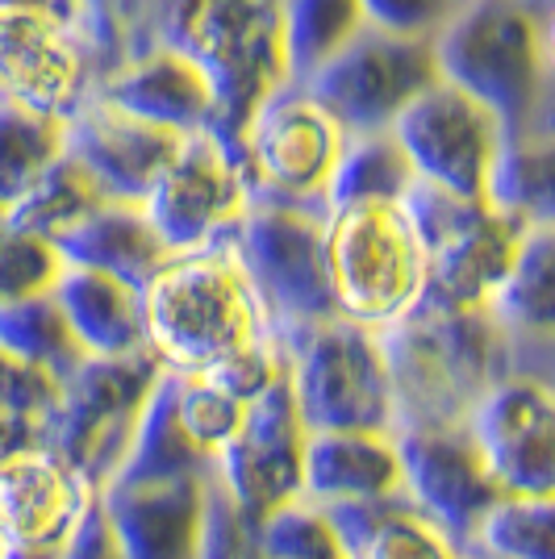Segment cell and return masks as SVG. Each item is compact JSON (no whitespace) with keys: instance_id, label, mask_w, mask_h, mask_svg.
<instances>
[{"instance_id":"obj_36","label":"cell","mask_w":555,"mask_h":559,"mask_svg":"<svg viewBox=\"0 0 555 559\" xmlns=\"http://www.w3.org/2000/svg\"><path fill=\"white\" fill-rule=\"evenodd\" d=\"M172 389H176V418L185 426V435L209 460H217V451L231 443L234 430L243 426L247 405L234 401L226 389H217L205 376H172Z\"/></svg>"},{"instance_id":"obj_28","label":"cell","mask_w":555,"mask_h":559,"mask_svg":"<svg viewBox=\"0 0 555 559\" xmlns=\"http://www.w3.org/2000/svg\"><path fill=\"white\" fill-rule=\"evenodd\" d=\"M0 350L13 364L47 376L55 384L75 376V368L88 359L80 350V343L71 338L68 322H63V313H59L50 293L0 305Z\"/></svg>"},{"instance_id":"obj_35","label":"cell","mask_w":555,"mask_h":559,"mask_svg":"<svg viewBox=\"0 0 555 559\" xmlns=\"http://www.w3.org/2000/svg\"><path fill=\"white\" fill-rule=\"evenodd\" d=\"M259 559H347L314 501H284L259 518Z\"/></svg>"},{"instance_id":"obj_19","label":"cell","mask_w":555,"mask_h":559,"mask_svg":"<svg viewBox=\"0 0 555 559\" xmlns=\"http://www.w3.org/2000/svg\"><path fill=\"white\" fill-rule=\"evenodd\" d=\"M96 506V492L43 447L0 455V543L4 551H59Z\"/></svg>"},{"instance_id":"obj_18","label":"cell","mask_w":555,"mask_h":559,"mask_svg":"<svg viewBox=\"0 0 555 559\" xmlns=\"http://www.w3.org/2000/svg\"><path fill=\"white\" fill-rule=\"evenodd\" d=\"M176 146H180L176 134L117 114L96 96H88L63 121V155L105 205L142 210L146 192L155 188L163 167L172 164Z\"/></svg>"},{"instance_id":"obj_32","label":"cell","mask_w":555,"mask_h":559,"mask_svg":"<svg viewBox=\"0 0 555 559\" xmlns=\"http://www.w3.org/2000/svg\"><path fill=\"white\" fill-rule=\"evenodd\" d=\"M63 159V121L22 105H0V210L22 201L29 188Z\"/></svg>"},{"instance_id":"obj_24","label":"cell","mask_w":555,"mask_h":559,"mask_svg":"<svg viewBox=\"0 0 555 559\" xmlns=\"http://www.w3.org/2000/svg\"><path fill=\"white\" fill-rule=\"evenodd\" d=\"M50 297L59 305L71 338L88 359H126L146 355V330H142L139 288H126L96 272L63 267Z\"/></svg>"},{"instance_id":"obj_3","label":"cell","mask_w":555,"mask_h":559,"mask_svg":"<svg viewBox=\"0 0 555 559\" xmlns=\"http://www.w3.org/2000/svg\"><path fill=\"white\" fill-rule=\"evenodd\" d=\"M430 47L442 84L476 100L506 142L547 134V25L527 0H468Z\"/></svg>"},{"instance_id":"obj_43","label":"cell","mask_w":555,"mask_h":559,"mask_svg":"<svg viewBox=\"0 0 555 559\" xmlns=\"http://www.w3.org/2000/svg\"><path fill=\"white\" fill-rule=\"evenodd\" d=\"M59 551H4V559H55Z\"/></svg>"},{"instance_id":"obj_27","label":"cell","mask_w":555,"mask_h":559,"mask_svg":"<svg viewBox=\"0 0 555 559\" xmlns=\"http://www.w3.org/2000/svg\"><path fill=\"white\" fill-rule=\"evenodd\" d=\"M364 29L359 0H280L284 88H302Z\"/></svg>"},{"instance_id":"obj_44","label":"cell","mask_w":555,"mask_h":559,"mask_svg":"<svg viewBox=\"0 0 555 559\" xmlns=\"http://www.w3.org/2000/svg\"><path fill=\"white\" fill-rule=\"evenodd\" d=\"M0 559H4V543H0Z\"/></svg>"},{"instance_id":"obj_11","label":"cell","mask_w":555,"mask_h":559,"mask_svg":"<svg viewBox=\"0 0 555 559\" xmlns=\"http://www.w3.org/2000/svg\"><path fill=\"white\" fill-rule=\"evenodd\" d=\"M343 130L305 100L297 88H280L247 121L238 164L251 185V201L326 213V188L343 155Z\"/></svg>"},{"instance_id":"obj_31","label":"cell","mask_w":555,"mask_h":559,"mask_svg":"<svg viewBox=\"0 0 555 559\" xmlns=\"http://www.w3.org/2000/svg\"><path fill=\"white\" fill-rule=\"evenodd\" d=\"M460 556L555 559V497H497Z\"/></svg>"},{"instance_id":"obj_13","label":"cell","mask_w":555,"mask_h":559,"mask_svg":"<svg viewBox=\"0 0 555 559\" xmlns=\"http://www.w3.org/2000/svg\"><path fill=\"white\" fill-rule=\"evenodd\" d=\"M501 497H555V396L547 376L509 372L463 418Z\"/></svg>"},{"instance_id":"obj_38","label":"cell","mask_w":555,"mask_h":559,"mask_svg":"<svg viewBox=\"0 0 555 559\" xmlns=\"http://www.w3.org/2000/svg\"><path fill=\"white\" fill-rule=\"evenodd\" d=\"M197 559H259V522L234 506L231 492L217 485L213 472H209L205 501H201Z\"/></svg>"},{"instance_id":"obj_39","label":"cell","mask_w":555,"mask_h":559,"mask_svg":"<svg viewBox=\"0 0 555 559\" xmlns=\"http://www.w3.org/2000/svg\"><path fill=\"white\" fill-rule=\"evenodd\" d=\"M463 4L468 0H359V13H364V25L380 34L435 43L463 13Z\"/></svg>"},{"instance_id":"obj_22","label":"cell","mask_w":555,"mask_h":559,"mask_svg":"<svg viewBox=\"0 0 555 559\" xmlns=\"http://www.w3.org/2000/svg\"><path fill=\"white\" fill-rule=\"evenodd\" d=\"M50 247L63 267L96 272L126 288H142L172 259L160 234L151 230L146 213L134 205H101L59 238H50Z\"/></svg>"},{"instance_id":"obj_26","label":"cell","mask_w":555,"mask_h":559,"mask_svg":"<svg viewBox=\"0 0 555 559\" xmlns=\"http://www.w3.org/2000/svg\"><path fill=\"white\" fill-rule=\"evenodd\" d=\"M488 318L509 338L518 343H547L555 322V234L552 226L527 230L518 255L509 263L506 280L497 284Z\"/></svg>"},{"instance_id":"obj_5","label":"cell","mask_w":555,"mask_h":559,"mask_svg":"<svg viewBox=\"0 0 555 559\" xmlns=\"http://www.w3.org/2000/svg\"><path fill=\"white\" fill-rule=\"evenodd\" d=\"M326 213L288 210L251 201L231 234V255L251 284L255 305L263 313L268 338L293 347L302 334L318 330L334 313V293L326 276Z\"/></svg>"},{"instance_id":"obj_4","label":"cell","mask_w":555,"mask_h":559,"mask_svg":"<svg viewBox=\"0 0 555 559\" xmlns=\"http://www.w3.org/2000/svg\"><path fill=\"white\" fill-rule=\"evenodd\" d=\"M160 47L205 75L217 105L213 139L238 159L247 121L284 88L280 0H163Z\"/></svg>"},{"instance_id":"obj_30","label":"cell","mask_w":555,"mask_h":559,"mask_svg":"<svg viewBox=\"0 0 555 559\" xmlns=\"http://www.w3.org/2000/svg\"><path fill=\"white\" fill-rule=\"evenodd\" d=\"M414 185V167L401 155L393 134H359V139L343 142V155H339L330 188H326V210L405 201V192Z\"/></svg>"},{"instance_id":"obj_17","label":"cell","mask_w":555,"mask_h":559,"mask_svg":"<svg viewBox=\"0 0 555 559\" xmlns=\"http://www.w3.org/2000/svg\"><path fill=\"white\" fill-rule=\"evenodd\" d=\"M305 426L288 393V376L276 380L268 393L247 405L243 426L213 460L217 485L231 492L238 510L259 522L284 501L302 497V460H305Z\"/></svg>"},{"instance_id":"obj_42","label":"cell","mask_w":555,"mask_h":559,"mask_svg":"<svg viewBox=\"0 0 555 559\" xmlns=\"http://www.w3.org/2000/svg\"><path fill=\"white\" fill-rule=\"evenodd\" d=\"M0 13H68L84 25L80 0H0Z\"/></svg>"},{"instance_id":"obj_9","label":"cell","mask_w":555,"mask_h":559,"mask_svg":"<svg viewBox=\"0 0 555 559\" xmlns=\"http://www.w3.org/2000/svg\"><path fill=\"white\" fill-rule=\"evenodd\" d=\"M160 376L163 368L151 355L84 359L75 376L59 384L43 451L63 460L101 497L114 485Z\"/></svg>"},{"instance_id":"obj_12","label":"cell","mask_w":555,"mask_h":559,"mask_svg":"<svg viewBox=\"0 0 555 559\" xmlns=\"http://www.w3.org/2000/svg\"><path fill=\"white\" fill-rule=\"evenodd\" d=\"M251 210V185L243 164L213 134L180 139L172 164L146 192L142 213L160 234L167 255H197L231 242L234 226Z\"/></svg>"},{"instance_id":"obj_15","label":"cell","mask_w":555,"mask_h":559,"mask_svg":"<svg viewBox=\"0 0 555 559\" xmlns=\"http://www.w3.org/2000/svg\"><path fill=\"white\" fill-rule=\"evenodd\" d=\"M389 134L414 167L417 185L460 201H485L488 171L506 146L501 126L442 80L397 117Z\"/></svg>"},{"instance_id":"obj_7","label":"cell","mask_w":555,"mask_h":559,"mask_svg":"<svg viewBox=\"0 0 555 559\" xmlns=\"http://www.w3.org/2000/svg\"><path fill=\"white\" fill-rule=\"evenodd\" d=\"M326 276L334 313L389 330L422 297V247L401 201L326 210Z\"/></svg>"},{"instance_id":"obj_25","label":"cell","mask_w":555,"mask_h":559,"mask_svg":"<svg viewBox=\"0 0 555 559\" xmlns=\"http://www.w3.org/2000/svg\"><path fill=\"white\" fill-rule=\"evenodd\" d=\"M213 472L201 447L185 435V426L176 418V389L172 376L163 372L155 393L146 401L139 418V430L130 439V451L117 467L114 485H167V480H205Z\"/></svg>"},{"instance_id":"obj_23","label":"cell","mask_w":555,"mask_h":559,"mask_svg":"<svg viewBox=\"0 0 555 559\" xmlns=\"http://www.w3.org/2000/svg\"><path fill=\"white\" fill-rule=\"evenodd\" d=\"M401 492L393 435H309L302 460V497L314 506H347Z\"/></svg>"},{"instance_id":"obj_14","label":"cell","mask_w":555,"mask_h":559,"mask_svg":"<svg viewBox=\"0 0 555 559\" xmlns=\"http://www.w3.org/2000/svg\"><path fill=\"white\" fill-rule=\"evenodd\" d=\"M101 80L84 25L68 13H0V105L68 121Z\"/></svg>"},{"instance_id":"obj_41","label":"cell","mask_w":555,"mask_h":559,"mask_svg":"<svg viewBox=\"0 0 555 559\" xmlns=\"http://www.w3.org/2000/svg\"><path fill=\"white\" fill-rule=\"evenodd\" d=\"M55 559H121L109 531H105V522H101V513H96V506L84 513V522L71 531V538L59 547Z\"/></svg>"},{"instance_id":"obj_37","label":"cell","mask_w":555,"mask_h":559,"mask_svg":"<svg viewBox=\"0 0 555 559\" xmlns=\"http://www.w3.org/2000/svg\"><path fill=\"white\" fill-rule=\"evenodd\" d=\"M59 272H63V263L47 238L9 226L0 213V305L50 293Z\"/></svg>"},{"instance_id":"obj_29","label":"cell","mask_w":555,"mask_h":559,"mask_svg":"<svg viewBox=\"0 0 555 559\" xmlns=\"http://www.w3.org/2000/svg\"><path fill=\"white\" fill-rule=\"evenodd\" d=\"M485 205L506 213L509 222L543 230L552 226L555 197H552V139L531 134V139L506 142L497 151V164L488 171Z\"/></svg>"},{"instance_id":"obj_40","label":"cell","mask_w":555,"mask_h":559,"mask_svg":"<svg viewBox=\"0 0 555 559\" xmlns=\"http://www.w3.org/2000/svg\"><path fill=\"white\" fill-rule=\"evenodd\" d=\"M351 559H460V551H456L435 526H426V522L405 506V510H397Z\"/></svg>"},{"instance_id":"obj_34","label":"cell","mask_w":555,"mask_h":559,"mask_svg":"<svg viewBox=\"0 0 555 559\" xmlns=\"http://www.w3.org/2000/svg\"><path fill=\"white\" fill-rule=\"evenodd\" d=\"M59 384L47 376L13 364L0 350V455H17L29 447H43V430L55 409Z\"/></svg>"},{"instance_id":"obj_10","label":"cell","mask_w":555,"mask_h":559,"mask_svg":"<svg viewBox=\"0 0 555 559\" xmlns=\"http://www.w3.org/2000/svg\"><path fill=\"white\" fill-rule=\"evenodd\" d=\"M435 84L439 68L430 43L393 38L364 25L297 93L314 100L343 130V139H359V134H389L397 117Z\"/></svg>"},{"instance_id":"obj_21","label":"cell","mask_w":555,"mask_h":559,"mask_svg":"<svg viewBox=\"0 0 555 559\" xmlns=\"http://www.w3.org/2000/svg\"><path fill=\"white\" fill-rule=\"evenodd\" d=\"M209 480V476H205ZM205 480L109 485L96 513L121 559H197Z\"/></svg>"},{"instance_id":"obj_8","label":"cell","mask_w":555,"mask_h":559,"mask_svg":"<svg viewBox=\"0 0 555 559\" xmlns=\"http://www.w3.org/2000/svg\"><path fill=\"white\" fill-rule=\"evenodd\" d=\"M405 213L422 247V297L417 305L451 313H488L497 284L506 280L527 226L485 201H460L426 185L405 192Z\"/></svg>"},{"instance_id":"obj_20","label":"cell","mask_w":555,"mask_h":559,"mask_svg":"<svg viewBox=\"0 0 555 559\" xmlns=\"http://www.w3.org/2000/svg\"><path fill=\"white\" fill-rule=\"evenodd\" d=\"M93 96L117 114L167 130L176 139L213 134V126H217V105H213L205 75L192 68L185 55L160 47V43L114 63L96 80Z\"/></svg>"},{"instance_id":"obj_2","label":"cell","mask_w":555,"mask_h":559,"mask_svg":"<svg viewBox=\"0 0 555 559\" xmlns=\"http://www.w3.org/2000/svg\"><path fill=\"white\" fill-rule=\"evenodd\" d=\"M376 334L393 380L397 430L463 421L501 376L513 372V347L488 313L414 305Z\"/></svg>"},{"instance_id":"obj_1","label":"cell","mask_w":555,"mask_h":559,"mask_svg":"<svg viewBox=\"0 0 555 559\" xmlns=\"http://www.w3.org/2000/svg\"><path fill=\"white\" fill-rule=\"evenodd\" d=\"M146 355L167 376H209L268 338L263 313L231 247L172 255L139 288Z\"/></svg>"},{"instance_id":"obj_33","label":"cell","mask_w":555,"mask_h":559,"mask_svg":"<svg viewBox=\"0 0 555 559\" xmlns=\"http://www.w3.org/2000/svg\"><path fill=\"white\" fill-rule=\"evenodd\" d=\"M105 201L93 192V185L68 164V155L50 167L38 185L25 192L22 201H13L4 213L9 226H17L25 234H38V238H59V234L75 226L80 217H88L93 210H101Z\"/></svg>"},{"instance_id":"obj_16","label":"cell","mask_w":555,"mask_h":559,"mask_svg":"<svg viewBox=\"0 0 555 559\" xmlns=\"http://www.w3.org/2000/svg\"><path fill=\"white\" fill-rule=\"evenodd\" d=\"M393 443L401 460V497L426 526H435L456 551H463L476 522L501 497L463 421L393 430Z\"/></svg>"},{"instance_id":"obj_6","label":"cell","mask_w":555,"mask_h":559,"mask_svg":"<svg viewBox=\"0 0 555 559\" xmlns=\"http://www.w3.org/2000/svg\"><path fill=\"white\" fill-rule=\"evenodd\" d=\"M284 376L305 435H393L397 405L380 334L330 318L284 347Z\"/></svg>"}]
</instances>
